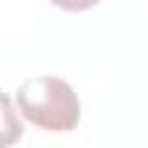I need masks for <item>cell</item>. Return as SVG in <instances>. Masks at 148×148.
Wrapping results in <instances>:
<instances>
[{
	"label": "cell",
	"instance_id": "obj_2",
	"mask_svg": "<svg viewBox=\"0 0 148 148\" xmlns=\"http://www.w3.org/2000/svg\"><path fill=\"white\" fill-rule=\"evenodd\" d=\"M23 136V123L18 120L12 99L0 92V148L2 146H12Z\"/></svg>",
	"mask_w": 148,
	"mask_h": 148
},
{
	"label": "cell",
	"instance_id": "obj_3",
	"mask_svg": "<svg viewBox=\"0 0 148 148\" xmlns=\"http://www.w3.org/2000/svg\"><path fill=\"white\" fill-rule=\"evenodd\" d=\"M51 2L58 5L65 12H83V9L92 7V5H97L99 0H51Z\"/></svg>",
	"mask_w": 148,
	"mask_h": 148
},
{
	"label": "cell",
	"instance_id": "obj_1",
	"mask_svg": "<svg viewBox=\"0 0 148 148\" xmlns=\"http://www.w3.org/2000/svg\"><path fill=\"white\" fill-rule=\"evenodd\" d=\"M16 104L39 130L69 132L79 125L81 104L74 88L58 76H35L18 86Z\"/></svg>",
	"mask_w": 148,
	"mask_h": 148
}]
</instances>
